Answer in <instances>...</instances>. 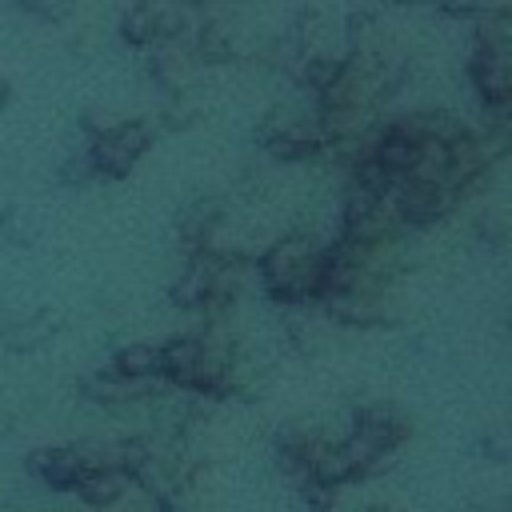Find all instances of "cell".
<instances>
[{
	"label": "cell",
	"mask_w": 512,
	"mask_h": 512,
	"mask_svg": "<svg viewBox=\"0 0 512 512\" xmlns=\"http://www.w3.org/2000/svg\"><path fill=\"white\" fill-rule=\"evenodd\" d=\"M212 280H216V260H208V256H192V260L176 272L168 296H172L176 308H184V312H200V308L208 304V296H212Z\"/></svg>",
	"instance_id": "30bf717a"
},
{
	"label": "cell",
	"mask_w": 512,
	"mask_h": 512,
	"mask_svg": "<svg viewBox=\"0 0 512 512\" xmlns=\"http://www.w3.org/2000/svg\"><path fill=\"white\" fill-rule=\"evenodd\" d=\"M120 36H124V44H132V48H152V44H160V28H156L152 4H132V8H124V12H120Z\"/></svg>",
	"instance_id": "9a60e30c"
},
{
	"label": "cell",
	"mask_w": 512,
	"mask_h": 512,
	"mask_svg": "<svg viewBox=\"0 0 512 512\" xmlns=\"http://www.w3.org/2000/svg\"><path fill=\"white\" fill-rule=\"evenodd\" d=\"M156 348H160V380H164V384H176V388H184V392H196V384H200V364H204V344H200V336L180 332V336H172V340H164V344H156Z\"/></svg>",
	"instance_id": "8992f818"
},
{
	"label": "cell",
	"mask_w": 512,
	"mask_h": 512,
	"mask_svg": "<svg viewBox=\"0 0 512 512\" xmlns=\"http://www.w3.org/2000/svg\"><path fill=\"white\" fill-rule=\"evenodd\" d=\"M152 148V124L148 120H116L108 132L88 140V164L104 180H120L136 168V160Z\"/></svg>",
	"instance_id": "7a4b0ae2"
},
{
	"label": "cell",
	"mask_w": 512,
	"mask_h": 512,
	"mask_svg": "<svg viewBox=\"0 0 512 512\" xmlns=\"http://www.w3.org/2000/svg\"><path fill=\"white\" fill-rule=\"evenodd\" d=\"M28 476H36L44 488L52 492H72L76 480L84 476L80 460H76V448L72 444H44V448H32L28 460H24Z\"/></svg>",
	"instance_id": "52a82bcc"
},
{
	"label": "cell",
	"mask_w": 512,
	"mask_h": 512,
	"mask_svg": "<svg viewBox=\"0 0 512 512\" xmlns=\"http://www.w3.org/2000/svg\"><path fill=\"white\" fill-rule=\"evenodd\" d=\"M320 308L328 312V320H336V324H356V328L388 324V320H392V308L384 304V296H364V292L328 296V300H320Z\"/></svg>",
	"instance_id": "8fae6325"
},
{
	"label": "cell",
	"mask_w": 512,
	"mask_h": 512,
	"mask_svg": "<svg viewBox=\"0 0 512 512\" xmlns=\"http://www.w3.org/2000/svg\"><path fill=\"white\" fill-rule=\"evenodd\" d=\"M132 492V476L120 468H100V472H84L72 488V496L88 508V512H108L116 508L124 496Z\"/></svg>",
	"instance_id": "9c48e42d"
},
{
	"label": "cell",
	"mask_w": 512,
	"mask_h": 512,
	"mask_svg": "<svg viewBox=\"0 0 512 512\" xmlns=\"http://www.w3.org/2000/svg\"><path fill=\"white\" fill-rule=\"evenodd\" d=\"M56 336V316L52 312H36V316H24V320H12L4 328V344L12 352H32L40 344H48Z\"/></svg>",
	"instance_id": "4fadbf2b"
},
{
	"label": "cell",
	"mask_w": 512,
	"mask_h": 512,
	"mask_svg": "<svg viewBox=\"0 0 512 512\" xmlns=\"http://www.w3.org/2000/svg\"><path fill=\"white\" fill-rule=\"evenodd\" d=\"M216 220H224V212H220L216 200H196L192 208L180 212V240L188 244V252H200V244L216 228Z\"/></svg>",
	"instance_id": "5bb4252c"
},
{
	"label": "cell",
	"mask_w": 512,
	"mask_h": 512,
	"mask_svg": "<svg viewBox=\"0 0 512 512\" xmlns=\"http://www.w3.org/2000/svg\"><path fill=\"white\" fill-rule=\"evenodd\" d=\"M60 176H64V184H88V180H96V172L88 164V152H76L72 160H64Z\"/></svg>",
	"instance_id": "ac0fdd59"
},
{
	"label": "cell",
	"mask_w": 512,
	"mask_h": 512,
	"mask_svg": "<svg viewBox=\"0 0 512 512\" xmlns=\"http://www.w3.org/2000/svg\"><path fill=\"white\" fill-rule=\"evenodd\" d=\"M148 512H164V508H160V504H152V508H148Z\"/></svg>",
	"instance_id": "44dd1931"
},
{
	"label": "cell",
	"mask_w": 512,
	"mask_h": 512,
	"mask_svg": "<svg viewBox=\"0 0 512 512\" xmlns=\"http://www.w3.org/2000/svg\"><path fill=\"white\" fill-rule=\"evenodd\" d=\"M452 204H456L452 192H444V188H436V184H420V180H412V176L396 180V188H392V196H388V208H392V216H396V224H400L404 232L440 224V220L452 212Z\"/></svg>",
	"instance_id": "3957f363"
},
{
	"label": "cell",
	"mask_w": 512,
	"mask_h": 512,
	"mask_svg": "<svg viewBox=\"0 0 512 512\" xmlns=\"http://www.w3.org/2000/svg\"><path fill=\"white\" fill-rule=\"evenodd\" d=\"M12 432H16V408H12V400L0 396V440L12 436Z\"/></svg>",
	"instance_id": "ffe728a7"
},
{
	"label": "cell",
	"mask_w": 512,
	"mask_h": 512,
	"mask_svg": "<svg viewBox=\"0 0 512 512\" xmlns=\"http://www.w3.org/2000/svg\"><path fill=\"white\" fill-rule=\"evenodd\" d=\"M196 52L192 44H152L148 48V68L156 76V84L172 96H184L188 84H192V72H196Z\"/></svg>",
	"instance_id": "ba28073f"
},
{
	"label": "cell",
	"mask_w": 512,
	"mask_h": 512,
	"mask_svg": "<svg viewBox=\"0 0 512 512\" xmlns=\"http://www.w3.org/2000/svg\"><path fill=\"white\" fill-rule=\"evenodd\" d=\"M348 432L356 440H364L368 448H376V452H400V444L408 440L412 424H408V416L396 404L376 400V404H364L360 412H352Z\"/></svg>",
	"instance_id": "277c9868"
},
{
	"label": "cell",
	"mask_w": 512,
	"mask_h": 512,
	"mask_svg": "<svg viewBox=\"0 0 512 512\" xmlns=\"http://www.w3.org/2000/svg\"><path fill=\"white\" fill-rule=\"evenodd\" d=\"M320 264H324V240L308 228H296V232L276 236L256 256V276H260V288L276 304L300 308V304H316Z\"/></svg>",
	"instance_id": "6da1fadb"
},
{
	"label": "cell",
	"mask_w": 512,
	"mask_h": 512,
	"mask_svg": "<svg viewBox=\"0 0 512 512\" xmlns=\"http://www.w3.org/2000/svg\"><path fill=\"white\" fill-rule=\"evenodd\" d=\"M0 236L16 248H28L36 236H40V224H36V212L24 208V204H8L0 212Z\"/></svg>",
	"instance_id": "2e32d148"
},
{
	"label": "cell",
	"mask_w": 512,
	"mask_h": 512,
	"mask_svg": "<svg viewBox=\"0 0 512 512\" xmlns=\"http://www.w3.org/2000/svg\"><path fill=\"white\" fill-rule=\"evenodd\" d=\"M24 8H28L32 16H48V20H64V16L72 12L68 4H24Z\"/></svg>",
	"instance_id": "d6986e66"
},
{
	"label": "cell",
	"mask_w": 512,
	"mask_h": 512,
	"mask_svg": "<svg viewBox=\"0 0 512 512\" xmlns=\"http://www.w3.org/2000/svg\"><path fill=\"white\" fill-rule=\"evenodd\" d=\"M120 380H132V384H144V380H160V348L148 344V340H128L112 352V364H108Z\"/></svg>",
	"instance_id": "7c38bea8"
},
{
	"label": "cell",
	"mask_w": 512,
	"mask_h": 512,
	"mask_svg": "<svg viewBox=\"0 0 512 512\" xmlns=\"http://www.w3.org/2000/svg\"><path fill=\"white\" fill-rule=\"evenodd\" d=\"M296 492H300V500L312 508V512H332V504H336V488H324V484H316V480H304V484H296Z\"/></svg>",
	"instance_id": "e0dca14e"
},
{
	"label": "cell",
	"mask_w": 512,
	"mask_h": 512,
	"mask_svg": "<svg viewBox=\"0 0 512 512\" xmlns=\"http://www.w3.org/2000/svg\"><path fill=\"white\" fill-rule=\"evenodd\" d=\"M468 76H472V88H476V100L484 112H508V104H512L508 52H472Z\"/></svg>",
	"instance_id": "5b68a950"
}]
</instances>
